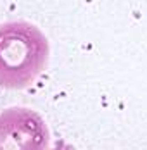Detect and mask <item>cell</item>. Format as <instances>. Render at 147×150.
<instances>
[{
    "instance_id": "1",
    "label": "cell",
    "mask_w": 147,
    "mask_h": 150,
    "mask_svg": "<svg viewBox=\"0 0 147 150\" xmlns=\"http://www.w3.org/2000/svg\"><path fill=\"white\" fill-rule=\"evenodd\" d=\"M50 45L38 26L28 21L0 24V88L21 90L44 73Z\"/></svg>"
},
{
    "instance_id": "2",
    "label": "cell",
    "mask_w": 147,
    "mask_h": 150,
    "mask_svg": "<svg viewBox=\"0 0 147 150\" xmlns=\"http://www.w3.org/2000/svg\"><path fill=\"white\" fill-rule=\"evenodd\" d=\"M49 128L44 117L28 107L0 112V150H49Z\"/></svg>"
}]
</instances>
